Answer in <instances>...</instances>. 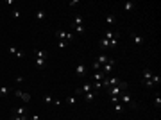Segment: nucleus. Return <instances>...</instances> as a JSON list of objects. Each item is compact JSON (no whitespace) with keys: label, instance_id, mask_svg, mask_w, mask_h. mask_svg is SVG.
<instances>
[{"label":"nucleus","instance_id":"obj_36","mask_svg":"<svg viewBox=\"0 0 161 120\" xmlns=\"http://www.w3.org/2000/svg\"><path fill=\"white\" fill-rule=\"evenodd\" d=\"M111 101H113V104H116V102H120V99L118 97H111Z\"/></svg>","mask_w":161,"mask_h":120},{"label":"nucleus","instance_id":"obj_18","mask_svg":"<svg viewBox=\"0 0 161 120\" xmlns=\"http://www.w3.org/2000/svg\"><path fill=\"white\" fill-rule=\"evenodd\" d=\"M107 59H109V56H106V54H100V56H98V57L95 59V61H97V63H98L100 66H102V65H104V63L107 61Z\"/></svg>","mask_w":161,"mask_h":120},{"label":"nucleus","instance_id":"obj_8","mask_svg":"<svg viewBox=\"0 0 161 120\" xmlns=\"http://www.w3.org/2000/svg\"><path fill=\"white\" fill-rule=\"evenodd\" d=\"M80 25H84V18L80 16V15L73 16V20H72V27H80Z\"/></svg>","mask_w":161,"mask_h":120},{"label":"nucleus","instance_id":"obj_23","mask_svg":"<svg viewBox=\"0 0 161 120\" xmlns=\"http://www.w3.org/2000/svg\"><path fill=\"white\" fill-rule=\"evenodd\" d=\"M132 9H134V2H125L124 4V11L125 13H131Z\"/></svg>","mask_w":161,"mask_h":120},{"label":"nucleus","instance_id":"obj_3","mask_svg":"<svg viewBox=\"0 0 161 120\" xmlns=\"http://www.w3.org/2000/svg\"><path fill=\"white\" fill-rule=\"evenodd\" d=\"M113 66H115V59H113V57H109V59H107V61L102 65V70H100V72H102V74L107 77V75H109L111 74V70H113Z\"/></svg>","mask_w":161,"mask_h":120},{"label":"nucleus","instance_id":"obj_26","mask_svg":"<svg viewBox=\"0 0 161 120\" xmlns=\"http://www.w3.org/2000/svg\"><path fill=\"white\" fill-rule=\"evenodd\" d=\"M9 120H29V115H25V117H15V115H11Z\"/></svg>","mask_w":161,"mask_h":120},{"label":"nucleus","instance_id":"obj_20","mask_svg":"<svg viewBox=\"0 0 161 120\" xmlns=\"http://www.w3.org/2000/svg\"><path fill=\"white\" fill-rule=\"evenodd\" d=\"M45 102L47 104H54V106H61V101H56V99H52V97H45Z\"/></svg>","mask_w":161,"mask_h":120},{"label":"nucleus","instance_id":"obj_22","mask_svg":"<svg viewBox=\"0 0 161 120\" xmlns=\"http://www.w3.org/2000/svg\"><path fill=\"white\" fill-rule=\"evenodd\" d=\"M124 109H125V106H124L122 102H116V104H115V111L118 113V115H122V113H124Z\"/></svg>","mask_w":161,"mask_h":120},{"label":"nucleus","instance_id":"obj_16","mask_svg":"<svg viewBox=\"0 0 161 120\" xmlns=\"http://www.w3.org/2000/svg\"><path fill=\"white\" fill-rule=\"evenodd\" d=\"M36 57L45 59V61H47V57H49V52H47V50H36Z\"/></svg>","mask_w":161,"mask_h":120},{"label":"nucleus","instance_id":"obj_34","mask_svg":"<svg viewBox=\"0 0 161 120\" xmlns=\"http://www.w3.org/2000/svg\"><path fill=\"white\" fill-rule=\"evenodd\" d=\"M15 81H16V83H18V84H22V83H23V77H20V75H18V77H16V79H15Z\"/></svg>","mask_w":161,"mask_h":120},{"label":"nucleus","instance_id":"obj_6","mask_svg":"<svg viewBox=\"0 0 161 120\" xmlns=\"http://www.w3.org/2000/svg\"><path fill=\"white\" fill-rule=\"evenodd\" d=\"M97 93H98V91H95V90H93V91H88V93H84V101L88 102V104L95 102V99H97Z\"/></svg>","mask_w":161,"mask_h":120},{"label":"nucleus","instance_id":"obj_10","mask_svg":"<svg viewBox=\"0 0 161 120\" xmlns=\"http://www.w3.org/2000/svg\"><path fill=\"white\" fill-rule=\"evenodd\" d=\"M11 91H15L13 86H0V97H7Z\"/></svg>","mask_w":161,"mask_h":120},{"label":"nucleus","instance_id":"obj_29","mask_svg":"<svg viewBox=\"0 0 161 120\" xmlns=\"http://www.w3.org/2000/svg\"><path fill=\"white\" fill-rule=\"evenodd\" d=\"M154 106H156V108H161V97H159V95L154 99Z\"/></svg>","mask_w":161,"mask_h":120},{"label":"nucleus","instance_id":"obj_9","mask_svg":"<svg viewBox=\"0 0 161 120\" xmlns=\"http://www.w3.org/2000/svg\"><path fill=\"white\" fill-rule=\"evenodd\" d=\"M131 38H132V41L136 43L138 47H142V45H143V36H140L138 32H131Z\"/></svg>","mask_w":161,"mask_h":120},{"label":"nucleus","instance_id":"obj_25","mask_svg":"<svg viewBox=\"0 0 161 120\" xmlns=\"http://www.w3.org/2000/svg\"><path fill=\"white\" fill-rule=\"evenodd\" d=\"M45 16H47V13L43 9H38L36 11V20H45Z\"/></svg>","mask_w":161,"mask_h":120},{"label":"nucleus","instance_id":"obj_27","mask_svg":"<svg viewBox=\"0 0 161 120\" xmlns=\"http://www.w3.org/2000/svg\"><path fill=\"white\" fill-rule=\"evenodd\" d=\"M100 45H102L104 49H106V47H109V39H106V38H100Z\"/></svg>","mask_w":161,"mask_h":120},{"label":"nucleus","instance_id":"obj_7","mask_svg":"<svg viewBox=\"0 0 161 120\" xmlns=\"http://www.w3.org/2000/svg\"><path fill=\"white\" fill-rule=\"evenodd\" d=\"M75 74H77L79 77H84V75H86V65H84V63H79V65L75 66Z\"/></svg>","mask_w":161,"mask_h":120},{"label":"nucleus","instance_id":"obj_28","mask_svg":"<svg viewBox=\"0 0 161 120\" xmlns=\"http://www.w3.org/2000/svg\"><path fill=\"white\" fill-rule=\"evenodd\" d=\"M7 50H9V54H11V56H16V54H18V49H16V47H9Z\"/></svg>","mask_w":161,"mask_h":120},{"label":"nucleus","instance_id":"obj_35","mask_svg":"<svg viewBox=\"0 0 161 120\" xmlns=\"http://www.w3.org/2000/svg\"><path fill=\"white\" fill-rule=\"evenodd\" d=\"M29 120H39V115H31Z\"/></svg>","mask_w":161,"mask_h":120},{"label":"nucleus","instance_id":"obj_31","mask_svg":"<svg viewBox=\"0 0 161 120\" xmlns=\"http://www.w3.org/2000/svg\"><path fill=\"white\" fill-rule=\"evenodd\" d=\"M73 29H75L79 34H82V32H84V25H80V27H73Z\"/></svg>","mask_w":161,"mask_h":120},{"label":"nucleus","instance_id":"obj_15","mask_svg":"<svg viewBox=\"0 0 161 120\" xmlns=\"http://www.w3.org/2000/svg\"><path fill=\"white\" fill-rule=\"evenodd\" d=\"M65 102L70 104V106H75V104H77V97H75V95H70V97L65 99Z\"/></svg>","mask_w":161,"mask_h":120},{"label":"nucleus","instance_id":"obj_17","mask_svg":"<svg viewBox=\"0 0 161 120\" xmlns=\"http://www.w3.org/2000/svg\"><path fill=\"white\" fill-rule=\"evenodd\" d=\"M36 68H39V70H41V68H45V66H47V61H45V59H39V57H36Z\"/></svg>","mask_w":161,"mask_h":120},{"label":"nucleus","instance_id":"obj_30","mask_svg":"<svg viewBox=\"0 0 161 120\" xmlns=\"http://www.w3.org/2000/svg\"><path fill=\"white\" fill-rule=\"evenodd\" d=\"M22 16V13H20V9H15L13 11V18H20Z\"/></svg>","mask_w":161,"mask_h":120},{"label":"nucleus","instance_id":"obj_11","mask_svg":"<svg viewBox=\"0 0 161 120\" xmlns=\"http://www.w3.org/2000/svg\"><path fill=\"white\" fill-rule=\"evenodd\" d=\"M13 115H15V117H25V115H27V111H25L23 106H18V108L13 109Z\"/></svg>","mask_w":161,"mask_h":120},{"label":"nucleus","instance_id":"obj_24","mask_svg":"<svg viewBox=\"0 0 161 120\" xmlns=\"http://www.w3.org/2000/svg\"><path fill=\"white\" fill-rule=\"evenodd\" d=\"M150 81H152V84H154V86H158V84L161 83V77H159L158 74H152V77H150Z\"/></svg>","mask_w":161,"mask_h":120},{"label":"nucleus","instance_id":"obj_19","mask_svg":"<svg viewBox=\"0 0 161 120\" xmlns=\"http://www.w3.org/2000/svg\"><path fill=\"white\" fill-rule=\"evenodd\" d=\"M115 22H116L115 15H107V16H106V23L109 25V27H111V25H115Z\"/></svg>","mask_w":161,"mask_h":120},{"label":"nucleus","instance_id":"obj_21","mask_svg":"<svg viewBox=\"0 0 161 120\" xmlns=\"http://www.w3.org/2000/svg\"><path fill=\"white\" fill-rule=\"evenodd\" d=\"M80 91H82V93H88V91H93V84H90V83H86L84 86H80Z\"/></svg>","mask_w":161,"mask_h":120},{"label":"nucleus","instance_id":"obj_32","mask_svg":"<svg viewBox=\"0 0 161 120\" xmlns=\"http://www.w3.org/2000/svg\"><path fill=\"white\" fill-rule=\"evenodd\" d=\"M143 83H145V86H147V88H150V90L154 88V84H152V81H143Z\"/></svg>","mask_w":161,"mask_h":120},{"label":"nucleus","instance_id":"obj_13","mask_svg":"<svg viewBox=\"0 0 161 120\" xmlns=\"http://www.w3.org/2000/svg\"><path fill=\"white\" fill-rule=\"evenodd\" d=\"M150 77H152V70L150 68H145L142 72V79H143V81H150Z\"/></svg>","mask_w":161,"mask_h":120},{"label":"nucleus","instance_id":"obj_2","mask_svg":"<svg viewBox=\"0 0 161 120\" xmlns=\"http://www.w3.org/2000/svg\"><path fill=\"white\" fill-rule=\"evenodd\" d=\"M56 38L59 39V41H66V43L73 41V34H70V32H65V31H56Z\"/></svg>","mask_w":161,"mask_h":120},{"label":"nucleus","instance_id":"obj_5","mask_svg":"<svg viewBox=\"0 0 161 120\" xmlns=\"http://www.w3.org/2000/svg\"><path fill=\"white\" fill-rule=\"evenodd\" d=\"M106 91H107V95H109V97H118L120 93H122L120 86H109V88H107Z\"/></svg>","mask_w":161,"mask_h":120},{"label":"nucleus","instance_id":"obj_1","mask_svg":"<svg viewBox=\"0 0 161 120\" xmlns=\"http://www.w3.org/2000/svg\"><path fill=\"white\" fill-rule=\"evenodd\" d=\"M118 99H120V102H122V104H129L132 109H136V108H138V104L132 101V97H131V95H129V93H127V91H122V93H120V95H118Z\"/></svg>","mask_w":161,"mask_h":120},{"label":"nucleus","instance_id":"obj_12","mask_svg":"<svg viewBox=\"0 0 161 120\" xmlns=\"http://www.w3.org/2000/svg\"><path fill=\"white\" fill-rule=\"evenodd\" d=\"M102 38H106V39H113V38H116V39H118V38H120V32H113V31L109 29V31H106V32H104V36H102Z\"/></svg>","mask_w":161,"mask_h":120},{"label":"nucleus","instance_id":"obj_4","mask_svg":"<svg viewBox=\"0 0 161 120\" xmlns=\"http://www.w3.org/2000/svg\"><path fill=\"white\" fill-rule=\"evenodd\" d=\"M13 93H15V97H18V99H22L23 102H31V101H32L31 93H27V91H22V90H15Z\"/></svg>","mask_w":161,"mask_h":120},{"label":"nucleus","instance_id":"obj_14","mask_svg":"<svg viewBox=\"0 0 161 120\" xmlns=\"http://www.w3.org/2000/svg\"><path fill=\"white\" fill-rule=\"evenodd\" d=\"M104 77H106V75H104V74H102V72H100V70H98V72H93V75H91V79H93V81H95V83L102 81Z\"/></svg>","mask_w":161,"mask_h":120},{"label":"nucleus","instance_id":"obj_33","mask_svg":"<svg viewBox=\"0 0 161 120\" xmlns=\"http://www.w3.org/2000/svg\"><path fill=\"white\" fill-rule=\"evenodd\" d=\"M66 45H68L66 41H59V49H66Z\"/></svg>","mask_w":161,"mask_h":120}]
</instances>
